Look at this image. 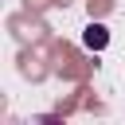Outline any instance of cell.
<instances>
[{"mask_svg": "<svg viewBox=\"0 0 125 125\" xmlns=\"http://www.w3.org/2000/svg\"><path fill=\"white\" fill-rule=\"evenodd\" d=\"M102 43H105L102 27H90V31H86V47H102Z\"/></svg>", "mask_w": 125, "mask_h": 125, "instance_id": "obj_1", "label": "cell"}]
</instances>
